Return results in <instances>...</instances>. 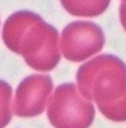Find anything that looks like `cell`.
Instances as JSON below:
<instances>
[{
	"label": "cell",
	"instance_id": "8992f818",
	"mask_svg": "<svg viewBox=\"0 0 126 128\" xmlns=\"http://www.w3.org/2000/svg\"><path fill=\"white\" fill-rule=\"evenodd\" d=\"M67 12L75 16L94 18L102 14L111 0H60Z\"/></svg>",
	"mask_w": 126,
	"mask_h": 128
},
{
	"label": "cell",
	"instance_id": "5b68a950",
	"mask_svg": "<svg viewBox=\"0 0 126 128\" xmlns=\"http://www.w3.org/2000/svg\"><path fill=\"white\" fill-rule=\"evenodd\" d=\"M53 90V80L47 74H32L22 80L15 92L12 106L14 114L22 118L41 115Z\"/></svg>",
	"mask_w": 126,
	"mask_h": 128
},
{
	"label": "cell",
	"instance_id": "3957f363",
	"mask_svg": "<svg viewBox=\"0 0 126 128\" xmlns=\"http://www.w3.org/2000/svg\"><path fill=\"white\" fill-rule=\"evenodd\" d=\"M47 116L54 128H90L96 110L72 82L59 86L50 96Z\"/></svg>",
	"mask_w": 126,
	"mask_h": 128
},
{
	"label": "cell",
	"instance_id": "52a82bcc",
	"mask_svg": "<svg viewBox=\"0 0 126 128\" xmlns=\"http://www.w3.org/2000/svg\"><path fill=\"white\" fill-rule=\"evenodd\" d=\"M12 118V88L0 79V128H5Z\"/></svg>",
	"mask_w": 126,
	"mask_h": 128
},
{
	"label": "cell",
	"instance_id": "6da1fadb",
	"mask_svg": "<svg viewBox=\"0 0 126 128\" xmlns=\"http://www.w3.org/2000/svg\"><path fill=\"white\" fill-rule=\"evenodd\" d=\"M2 39L8 49L24 57L37 71H50L60 61L59 34L40 15L22 10L6 20Z\"/></svg>",
	"mask_w": 126,
	"mask_h": 128
},
{
	"label": "cell",
	"instance_id": "7a4b0ae2",
	"mask_svg": "<svg viewBox=\"0 0 126 128\" xmlns=\"http://www.w3.org/2000/svg\"><path fill=\"white\" fill-rule=\"evenodd\" d=\"M76 82L80 94L96 103L106 118L125 121V64L119 57L103 54L92 58L78 68Z\"/></svg>",
	"mask_w": 126,
	"mask_h": 128
},
{
	"label": "cell",
	"instance_id": "277c9868",
	"mask_svg": "<svg viewBox=\"0 0 126 128\" xmlns=\"http://www.w3.org/2000/svg\"><path fill=\"white\" fill-rule=\"evenodd\" d=\"M105 45L103 30L90 22L77 20L62 30L59 49L67 60L82 62L99 53Z\"/></svg>",
	"mask_w": 126,
	"mask_h": 128
}]
</instances>
